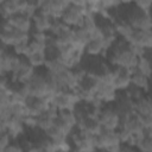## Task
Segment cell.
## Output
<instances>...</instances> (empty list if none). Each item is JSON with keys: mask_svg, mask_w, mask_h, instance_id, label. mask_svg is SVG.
Masks as SVG:
<instances>
[{"mask_svg": "<svg viewBox=\"0 0 152 152\" xmlns=\"http://www.w3.org/2000/svg\"><path fill=\"white\" fill-rule=\"evenodd\" d=\"M108 62L113 68L134 71L138 63V56L133 52L128 43L119 38L108 51Z\"/></svg>", "mask_w": 152, "mask_h": 152, "instance_id": "1", "label": "cell"}, {"mask_svg": "<svg viewBox=\"0 0 152 152\" xmlns=\"http://www.w3.org/2000/svg\"><path fill=\"white\" fill-rule=\"evenodd\" d=\"M51 107L56 108L57 110H75L81 102V97L77 90H64L57 93L56 95L50 97Z\"/></svg>", "mask_w": 152, "mask_h": 152, "instance_id": "2", "label": "cell"}, {"mask_svg": "<svg viewBox=\"0 0 152 152\" xmlns=\"http://www.w3.org/2000/svg\"><path fill=\"white\" fill-rule=\"evenodd\" d=\"M126 21L137 31L152 30V13L140 11L134 5L128 10L126 14Z\"/></svg>", "mask_w": 152, "mask_h": 152, "instance_id": "3", "label": "cell"}, {"mask_svg": "<svg viewBox=\"0 0 152 152\" xmlns=\"http://www.w3.org/2000/svg\"><path fill=\"white\" fill-rule=\"evenodd\" d=\"M71 5V1H64V0H48V1H42L39 12L51 17L53 20L61 19L64 12L69 8Z\"/></svg>", "mask_w": 152, "mask_h": 152, "instance_id": "4", "label": "cell"}, {"mask_svg": "<svg viewBox=\"0 0 152 152\" xmlns=\"http://www.w3.org/2000/svg\"><path fill=\"white\" fill-rule=\"evenodd\" d=\"M23 57H19L10 51L5 45H1L0 50V70L1 75H11L21 63Z\"/></svg>", "mask_w": 152, "mask_h": 152, "instance_id": "5", "label": "cell"}, {"mask_svg": "<svg viewBox=\"0 0 152 152\" xmlns=\"http://www.w3.org/2000/svg\"><path fill=\"white\" fill-rule=\"evenodd\" d=\"M36 75V68H33L28 61L23 57L20 65L11 74V82L14 84H25L28 83Z\"/></svg>", "mask_w": 152, "mask_h": 152, "instance_id": "6", "label": "cell"}, {"mask_svg": "<svg viewBox=\"0 0 152 152\" xmlns=\"http://www.w3.org/2000/svg\"><path fill=\"white\" fill-rule=\"evenodd\" d=\"M99 122L103 129L118 131L121 125V118L114 107H103L100 114Z\"/></svg>", "mask_w": 152, "mask_h": 152, "instance_id": "7", "label": "cell"}, {"mask_svg": "<svg viewBox=\"0 0 152 152\" xmlns=\"http://www.w3.org/2000/svg\"><path fill=\"white\" fill-rule=\"evenodd\" d=\"M0 38H1V45H5L10 49L21 43H28L31 40V34L12 28L11 31H1Z\"/></svg>", "mask_w": 152, "mask_h": 152, "instance_id": "8", "label": "cell"}, {"mask_svg": "<svg viewBox=\"0 0 152 152\" xmlns=\"http://www.w3.org/2000/svg\"><path fill=\"white\" fill-rule=\"evenodd\" d=\"M94 142H95L96 150L104 151V150H107L110 146L121 144V140H120V137H119V132L118 131H107V129H103L99 135L95 137Z\"/></svg>", "mask_w": 152, "mask_h": 152, "instance_id": "9", "label": "cell"}, {"mask_svg": "<svg viewBox=\"0 0 152 152\" xmlns=\"http://www.w3.org/2000/svg\"><path fill=\"white\" fill-rule=\"evenodd\" d=\"M84 17H86L84 12L81 8H78V7H76V6H74L71 4L69 6V8L64 12V14L62 15L61 20L66 26H69L71 28H77V27H81L82 26L83 20H84Z\"/></svg>", "mask_w": 152, "mask_h": 152, "instance_id": "10", "label": "cell"}, {"mask_svg": "<svg viewBox=\"0 0 152 152\" xmlns=\"http://www.w3.org/2000/svg\"><path fill=\"white\" fill-rule=\"evenodd\" d=\"M132 72L122 68H113L114 88L118 91H126L132 86Z\"/></svg>", "mask_w": 152, "mask_h": 152, "instance_id": "11", "label": "cell"}, {"mask_svg": "<svg viewBox=\"0 0 152 152\" xmlns=\"http://www.w3.org/2000/svg\"><path fill=\"white\" fill-rule=\"evenodd\" d=\"M27 108H28V114L31 116H40L44 113H46L51 108V101L50 97H30L27 100ZM28 115V116H30Z\"/></svg>", "mask_w": 152, "mask_h": 152, "instance_id": "12", "label": "cell"}, {"mask_svg": "<svg viewBox=\"0 0 152 152\" xmlns=\"http://www.w3.org/2000/svg\"><path fill=\"white\" fill-rule=\"evenodd\" d=\"M7 21L10 23V25L14 30L24 32V33H30L31 34V32L33 30V21H32V19L26 17V15H24V14H15V15L8 18Z\"/></svg>", "mask_w": 152, "mask_h": 152, "instance_id": "13", "label": "cell"}, {"mask_svg": "<svg viewBox=\"0 0 152 152\" xmlns=\"http://www.w3.org/2000/svg\"><path fill=\"white\" fill-rule=\"evenodd\" d=\"M112 45L113 44L109 43L104 38H102V39H94V40H90V43L87 45L84 52L88 56L97 57V56H101V55L108 52L109 49L112 48Z\"/></svg>", "mask_w": 152, "mask_h": 152, "instance_id": "14", "label": "cell"}, {"mask_svg": "<svg viewBox=\"0 0 152 152\" xmlns=\"http://www.w3.org/2000/svg\"><path fill=\"white\" fill-rule=\"evenodd\" d=\"M118 96H119L118 90L114 88V86L104 84V83H101V81H100V87H99V90H97V94H96L97 99H100L106 104V103L115 102Z\"/></svg>", "mask_w": 152, "mask_h": 152, "instance_id": "15", "label": "cell"}, {"mask_svg": "<svg viewBox=\"0 0 152 152\" xmlns=\"http://www.w3.org/2000/svg\"><path fill=\"white\" fill-rule=\"evenodd\" d=\"M32 21H33V31H34V32L49 33L53 19H52L51 17H49V15H45V14L38 12V13L32 18Z\"/></svg>", "mask_w": 152, "mask_h": 152, "instance_id": "16", "label": "cell"}, {"mask_svg": "<svg viewBox=\"0 0 152 152\" xmlns=\"http://www.w3.org/2000/svg\"><path fill=\"white\" fill-rule=\"evenodd\" d=\"M129 45H138L146 51L152 50V30L148 31H135L133 40Z\"/></svg>", "mask_w": 152, "mask_h": 152, "instance_id": "17", "label": "cell"}, {"mask_svg": "<svg viewBox=\"0 0 152 152\" xmlns=\"http://www.w3.org/2000/svg\"><path fill=\"white\" fill-rule=\"evenodd\" d=\"M115 28H116L118 37H120V39L125 40L128 44L132 43L133 37H134V33H135L137 30H134L126 20L115 21Z\"/></svg>", "mask_w": 152, "mask_h": 152, "instance_id": "18", "label": "cell"}, {"mask_svg": "<svg viewBox=\"0 0 152 152\" xmlns=\"http://www.w3.org/2000/svg\"><path fill=\"white\" fill-rule=\"evenodd\" d=\"M134 112L137 115L145 118L152 115V97L142 96L140 100L134 102Z\"/></svg>", "mask_w": 152, "mask_h": 152, "instance_id": "19", "label": "cell"}, {"mask_svg": "<svg viewBox=\"0 0 152 152\" xmlns=\"http://www.w3.org/2000/svg\"><path fill=\"white\" fill-rule=\"evenodd\" d=\"M0 13L2 20H7L8 18L19 14L18 1L17 0H2L0 1Z\"/></svg>", "mask_w": 152, "mask_h": 152, "instance_id": "20", "label": "cell"}, {"mask_svg": "<svg viewBox=\"0 0 152 152\" xmlns=\"http://www.w3.org/2000/svg\"><path fill=\"white\" fill-rule=\"evenodd\" d=\"M45 69H46V72L51 74V75H59V74H62V72L68 70V68L65 66L64 62L58 57L48 58V61L45 63Z\"/></svg>", "mask_w": 152, "mask_h": 152, "instance_id": "21", "label": "cell"}, {"mask_svg": "<svg viewBox=\"0 0 152 152\" xmlns=\"http://www.w3.org/2000/svg\"><path fill=\"white\" fill-rule=\"evenodd\" d=\"M24 129H25V124L23 119L13 116L10 120L8 126H7V133L10 134L12 139H17L18 137H20L24 133Z\"/></svg>", "mask_w": 152, "mask_h": 152, "instance_id": "22", "label": "cell"}, {"mask_svg": "<svg viewBox=\"0 0 152 152\" xmlns=\"http://www.w3.org/2000/svg\"><path fill=\"white\" fill-rule=\"evenodd\" d=\"M150 80H151V78H148L147 76H145V75L138 72L137 70H134V71L132 72V86L139 88V89L142 90L144 93L150 90V87H151V86H150V84H151V83H150Z\"/></svg>", "mask_w": 152, "mask_h": 152, "instance_id": "23", "label": "cell"}, {"mask_svg": "<svg viewBox=\"0 0 152 152\" xmlns=\"http://www.w3.org/2000/svg\"><path fill=\"white\" fill-rule=\"evenodd\" d=\"M135 70L138 72L147 76L148 78H152V63H151V61L147 56H142V57L138 58Z\"/></svg>", "mask_w": 152, "mask_h": 152, "instance_id": "24", "label": "cell"}, {"mask_svg": "<svg viewBox=\"0 0 152 152\" xmlns=\"http://www.w3.org/2000/svg\"><path fill=\"white\" fill-rule=\"evenodd\" d=\"M57 119L61 120L62 122H64L65 125H68L72 129L75 127H77L78 120H77V116H76L74 110H61L58 113V118Z\"/></svg>", "mask_w": 152, "mask_h": 152, "instance_id": "25", "label": "cell"}, {"mask_svg": "<svg viewBox=\"0 0 152 152\" xmlns=\"http://www.w3.org/2000/svg\"><path fill=\"white\" fill-rule=\"evenodd\" d=\"M26 59L28 61V63L33 66V68H40V66H45V63L48 61V56L46 52H37V53H32L28 57H26Z\"/></svg>", "mask_w": 152, "mask_h": 152, "instance_id": "26", "label": "cell"}, {"mask_svg": "<svg viewBox=\"0 0 152 152\" xmlns=\"http://www.w3.org/2000/svg\"><path fill=\"white\" fill-rule=\"evenodd\" d=\"M55 121H56V119H53V118H51L44 113L43 115L37 118V128L45 133L46 131H49L55 125Z\"/></svg>", "mask_w": 152, "mask_h": 152, "instance_id": "27", "label": "cell"}, {"mask_svg": "<svg viewBox=\"0 0 152 152\" xmlns=\"http://www.w3.org/2000/svg\"><path fill=\"white\" fill-rule=\"evenodd\" d=\"M68 26L61 20V19H56V20H53L52 21V25H51V28H50V32H49V34L50 36H52L53 38L55 37H57V36H59L65 28H66Z\"/></svg>", "mask_w": 152, "mask_h": 152, "instance_id": "28", "label": "cell"}, {"mask_svg": "<svg viewBox=\"0 0 152 152\" xmlns=\"http://www.w3.org/2000/svg\"><path fill=\"white\" fill-rule=\"evenodd\" d=\"M137 148L139 152H152V135H146L138 142Z\"/></svg>", "mask_w": 152, "mask_h": 152, "instance_id": "29", "label": "cell"}, {"mask_svg": "<svg viewBox=\"0 0 152 152\" xmlns=\"http://www.w3.org/2000/svg\"><path fill=\"white\" fill-rule=\"evenodd\" d=\"M125 95L127 96V97H129L132 101H138V100H140L142 96H145L144 95V91L142 90H140L139 88H137V87H133V86H131L126 91H125Z\"/></svg>", "mask_w": 152, "mask_h": 152, "instance_id": "30", "label": "cell"}, {"mask_svg": "<svg viewBox=\"0 0 152 152\" xmlns=\"http://www.w3.org/2000/svg\"><path fill=\"white\" fill-rule=\"evenodd\" d=\"M28 43H21V44H18V45L13 46L12 48V52L14 55L19 56V57H25L26 53H27V50H28Z\"/></svg>", "mask_w": 152, "mask_h": 152, "instance_id": "31", "label": "cell"}, {"mask_svg": "<svg viewBox=\"0 0 152 152\" xmlns=\"http://www.w3.org/2000/svg\"><path fill=\"white\" fill-rule=\"evenodd\" d=\"M137 8H139L140 11L147 12V13H152V1H147V0H140L133 4Z\"/></svg>", "mask_w": 152, "mask_h": 152, "instance_id": "32", "label": "cell"}, {"mask_svg": "<svg viewBox=\"0 0 152 152\" xmlns=\"http://www.w3.org/2000/svg\"><path fill=\"white\" fill-rule=\"evenodd\" d=\"M142 125L146 135H152V115L142 118Z\"/></svg>", "mask_w": 152, "mask_h": 152, "instance_id": "33", "label": "cell"}, {"mask_svg": "<svg viewBox=\"0 0 152 152\" xmlns=\"http://www.w3.org/2000/svg\"><path fill=\"white\" fill-rule=\"evenodd\" d=\"M11 140L12 138L10 137L8 133H1V138H0V150L4 151L5 148H7L11 145Z\"/></svg>", "mask_w": 152, "mask_h": 152, "instance_id": "34", "label": "cell"}, {"mask_svg": "<svg viewBox=\"0 0 152 152\" xmlns=\"http://www.w3.org/2000/svg\"><path fill=\"white\" fill-rule=\"evenodd\" d=\"M24 124H25V127H28V128H37V118L36 116H26L24 119Z\"/></svg>", "mask_w": 152, "mask_h": 152, "instance_id": "35", "label": "cell"}, {"mask_svg": "<svg viewBox=\"0 0 152 152\" xmlns=\"http://www.w3.org/2000/svg\"><path fill=\"white\" fill-rule=\"evenodd\" d=\"M1 152H26L21 146H19V145H17V144H11L7 148H5L4 151H1Z\"/></svg>", "mask_w": 152, "mask_h": 152, "instance_id": "36", "label": "cell"}, {"mask_svg": "<svg viewBox=\"0 0 152 152\" xmlns=\"http://www.w3.org/2000/svg\"><path fill=\"white\" fill-rule=\"evenodd\" d=\"M148 58H150V61H151V63H152V50H150V51H147V55H146Z\"/></svg>", "mask_w": 152, "mask_h": 152, "instance_id": "37", "label": "cell"}, {"mask_svg": "<svg viewBox=\"0 0 152 152\" xmlns=\"http://www.w3.org/2000/svg\"><path fill=\"white\" fill-rule=\"evenodd\" d=\"M70 152H83V151H81L80 148H76V147H74V148H72Z\"/></svg>", "mask_w": 152, "mask_h": 152, "instance_id": "38", "label": "cell"}, {"mask_svg": "<svg viewBox=\"0 0 152 152\" xmlns=\"http://www.w3.org/2000/svg\"><path fill=\"white\" fill-rule=\"evenodd\" d=\"M101 152H106V151H101Z\"/></svg>", "mask_w": 152, "mask_h": 152, "instance_id": "39", "label": "cell"}, {"mask_svg": "<svg viewBox=\"0 0 152 152\" xmlns=\"http://www.w3.org/2000/svg\"><path fill=\"white\" fill-rule=\"evenodd\" d=\"M137 152H139V151H137Z\"/></svg>", "mask_w": 152, "mask_h": 152, "instance_id": "40", "label": "cell"}]
</instances>
